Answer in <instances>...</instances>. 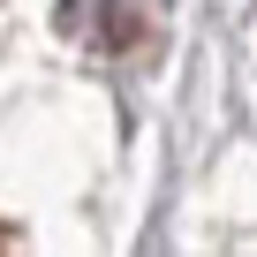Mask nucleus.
I'll return each instance as SVG.
<instances>
[{
  "mask_svg": "<svg viewBox=\"0 0 257 257\" xmlns=\"http://www.w3.org/2000/svg\"><path fill=\"white\" fill-rule=\"evenodd\" d=\"M0 242H8V234H0Z\"/></svg>",
  "mask_w": 257,
  "mask_h": 257,
  "instance_id": "obj_1",
  "label": "nucleus"
}]
</instances>
